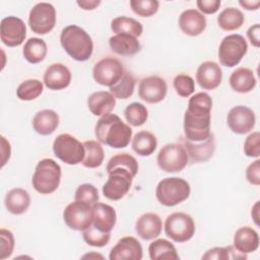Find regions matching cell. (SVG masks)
<instances>
[{"label":"cell","instance_id":"obj_42","mask_svg":"<svg viewBox=\"0 0 260 260\" xmlns=\"http://www.w3.org/2000/svg\"><path fill=\"white\" fill-rule=\"evenodd\" d=\"M130 7L135 14L142 17H149L157 12L159 2L156 0H131Z\"/></svg>","mask_w":260,"mask_h":260},{"label":"cell","instance_id":"obj_14","mask_svg":"<svg viewBox=\"0 0 260 260\" xmlns=\"http://www.w3.org/2000/svg\"><path fill=\"white\" fill-rule=\"evenodd\" d=\"M0 38L2 43L10 48L20 46L26 38V26L22 19L7 16L1 20Z\"/></svg>","mask_w":260,"mask_h":260},{"label":"cell","instance_id":"obj_7","mask_svg":"<svg viewBox=\"0 0 260 260\" xmlns=\"http://www.w3.org/2000/svg\"><path fill=\"white\" fill-rule=\"evenodd\" d=\"M248 51V44L245 38L238 34L224 37L218 47V59L221 65L234 67L238 65Z\"/></svg>","mask_w":260,"mask_h":260},{"label":"cell","instance_id":"obj_39","mask_svg":"<svg viewBox=\"0 0 260 260\" xmlns=\"http://www.w3.org/2000/svg\"><path fill=\"white\" fill-rule=\"evenodd\" d=\"M116 168H122L129 171L133 177L138 172V162L134 156L129 153H118L110 158L107 165V173Z\"/></svg>","mask_w":260,"mask_h":260},{"label":"cell","instance_id":"obj_53","mask_svg":"<svg viewBox=\"0 0 260 260\" xmlns=\"http://www.w3.org/2000/svg\"><path fill=\"white\" fill-rule=\"evenodd\" d=\"M259 203L260 202L257 201L251 210V216H252L254 222L256 223V225H259Z\"/></svg>","mask_w":260,"mask_h":260},{"label":"cell","instance_id":"obj_12","mask_svg":"<svg viewBox=\"0 0 260 260\" xmlns=\"http://www.w3.org/2000/svg\"><path fill=\"white\" fill-rule=\"evenodd\" d=\"M56 24L55 7L48 2L36 4L29 11L28 25L38 35H47Z\"/></svg>","mask_w":260,"mask_h":260},{"label":"cell","instance_id":"obj_51","mask_svg":"<svg viewBox=\"0 0 260 260\" xmlns=\"http://www.w3.org/2000/svg\"><path fill=\"white\" fill-rule=\"evenodd\" d=\"M76 3L83 10H93L101 4V1L100 0H89V1L81 0V1H77Z\"/></svg>","mask_w":260,"mask_h":260},{"label":"cell","instance_id":"obj_9","mask_svg":"<svg viewBox=\"0 0 260 260\" xmlns=\"http://www.w3.org/2000/svg\"><path fill=\"white\" fill-rule=\"evenodd\" d=\"M165 233L168 238L176 243H185L195 234V222L185 212H174L165 221Z\"/></svg>","mask_w":260,"mask_h":260},{"label":"cell","instance_id":"obj_41","mask_svg":"<svg viewBox=\"0 0 260 260\" xmlns=\"http://www.w3.org/2000/svg\"><path fill=\"white\" fill-rule=\"evenodd\" d=\"M82 239L89 246L102 248L109 243L111 239V233H103L91 224L82 231Z\"/></svg>","mask_w":260,"mask_h":260},{"label":"cell","instance_id":"obj_48","mask_svg":"<svg viewBox=\"0 0 260 260\" xmlns=\"http://www.w3.org/2000/svg\"><path fill=\"white\" fill-rule=\"evenodd\" d=\"M196 4L202 13L213 14L219 9L220 0H198Z\"/></svg>","mask_w":260,"mask_h":260},{"label":"cell","instance_id":"obj_33","mask_svg":"<svg viewBox=\"0 0 260 260\" xmlns=\"http://www.w3.org/2000/svg\"><path fill=\"white\" fill-rule=\"evenodd\" d=\"M48 48L44 40L40 38L28 39L23 47L22 54L24 59L31 64H38L42 62L47 56Z\"/></svg>","mask_w":260,"mask_h":260},{"label":"cell","instance_id":"obj_22","mask_svg":"<svg viewBox=\"0 0 260 260\" xmlns=\"http://www.w3.org/2000/svg\"><path fill=\"white\" fill-rule=\"evenodd\" d=\"M162 229V222L160 217L156 213L146 212L141 214L135 223V230L137 235L145 240H153L157 238Z\"/></svg>","mask_w":260,"mask_h":260},{"label":"cell","instance_id":"obj_19","mask_svg":"<svg viewBox=\"0 0 260 260\" xmlns=\"http://www.w3.org/2000/svg\"><path fill=\"white\" fill-rule=\"evenodd\" d=\"M71 72L62 63L51 64L44 73V84L51 90H61L66 88L71 82Z\"/></svg>","mask_w":260,"mask_h":260},{"label":"cell","instance_id":"obj_18","mask_svg":"<svg viewBox=\"0 0 260 260\" xmlns=\"http://www.w3.org/2000/svg\"><path fill=\"white\" fill-rule=\"evenodd\" d=\"M222 79L220 66L213 61L201 63L196 71V81L203 89L212 90L219 86Z\"/></svg>","mask_w":260,"mask_h":260},{"label":"cell","instance_id":"obj_50","mask_svg":"<svg viewBox=\"0 0 260 260\" xmlns=\"http://www.w3.org/2000/svg\"><path fill=\"white\" fill-rule=\"evenodd\" d=\"M1 149H2V164L1 167H4L7 160L10 158V153H11V147L10 143L5 139L4 136H1Z\"/></svg>","mask_w":260,"mask_h":260},{"label":"cell","instance_id":"obj_34","mask_svg":"<svg viewBox=\"0 0 260 260\" xmlns=\"http://www.w3.org/2000/svg\"><path fill=\"white\" fill-rule=\"evenodd\" d=\"M111 29L116 35L124 34L137 38L141 36L143 31V26L138 20L132 17L118 16L112 20Z\"/></svg>","mask_w":260,"mask_h":260},{"label":"cell","instance_id":"obj_4","mask_svg":"<svg viewBox=\"0 0 260 260\" xmlns=\"http://www.w3.org/2000/svg\"><path fill=\"white\" fill-rule=\"evenodd\" d=\"M61 167L52 158H43L36 166L31 184L41 194H51L57 190L61 181Z\"/></svg>","mask_w":260,"mask_h":260},{"label":"cell","instance_id":"obj_29","mask_svg":"<svg viewBox=\"0 0 260 260\" xmlns=\"http://www.w3.org/2000/svg\"><path fill=\"white\" fill-rule=\"evenodd\" d=\"M109 45L111 50L118 55L121 56H132L137 54L141 45L137 38L130 35H115L110 38Z\"/></svg>","mask_w":260,"mask_h":260},{"label":"cell","instance_id":"obj_20","mask_svg":"<svg viewBox=\"0 0 260 260\" xmlns=\"http://www.w3.org/2000/svg\"><path fill=\"white\" fill-rule=\"evenodd\" d=\"M179 27L187 36L197 37L206 28V18L197 9H186L179 16Z\"/></svg>","mask_w":260,"mask_h":260},{"label":"cell","instance_id":"obj_5","mask_svg":"<svg viewBox=\"0 0 260 260\" xmlns=\"http://www.w3.org/2000/svg\"><path fill=\"white\" fill-rule=\"evenodd\" d=\"M190 192L191 188L186 180L178 177H170L158 182L155 189V197L161 205L171 207L187 200Z\"/></svg>","mask_w":260,"mask_h":260},{"label":"cell","instance_id":"obj_31","mask_svg":"<svg viewBox=\"0 0 260 260\" xmlns=\"http://www.w3.org/2000/svg\"><path fill=\"white\" fill-rule=\"evenodd\" d=\"M148 254L151 260H178L180 257L176 247L166 239H157L148 246Z\"/></svg>","mask_w":260,"mask_h":260},{"label":"cell","instance_id":"obj_16","mask_svg":"<svg viewBox=\"0 0 260 260\" xmlns=\"http://www.w3.org/2000/svg\"><path fill=\"white\" fill-rule=\"evenodd\" d=\"M168 85L164 78L150 75L142 78L138 85L139 98L148 104L160 103L167 95Z\"/></svg>","mask_w":260,"mask_h":260},{"label":"cell","instance_id":"obj_27","mask_svg":"<svg viewBox=\"0 0 260 260\" xmlns=\"http://www.w3.org/2000/svg\"><path fill=\"white\" fill-rule=\"evenodd\" d=\"M229 82L234 91L239 93H247L255 88L257 80L251 69L240 67L232 72Z\"/></svg>","mask_w":260,"mask_h":260},{"label":"cell","instance_id":"obj_17","mask_svg":"<svg viewBox=\"0 0 260 260\" xmlns=\"http://www.w3.org/2000/svg\"><path fill=\"white\" fill-rule=\"evenodd\" d=\"M143 256L142 246L134 237H124L111 249L110 260H141Z\"/></svg>","mask_w":260,"mask_h":260},{"label":"cell","instance_id":"obj_45","mask_svg":"<svg viewBox=\"0 0 260 260\" xmlns=\"http://www.w3.org/2000/svg\"><path fill=\"white\" fill-rule=\"evenodd\" d=\"M0 259L4 260L11 256L14 249V237L13 234L6 230H0Z\"/></svg>","mask_w":260,"mask_h":260},{"label":"cell","instance_id":"obj_3","mask_svg":"<svg viewBox=\"0 0 260 260\" xmlns=\"http://www.w3.org/2000/svg\"><path fill=\"white\" fill-rule=\"evenodd\" d=\"M60 43L64 51L79 62L88 60L93 52V42L90 36L75 24L67 25L62 29Z\"/></svg>","mask_w":260,"mask_h":260},{"label":"cell","instance_id":"obj_15","mask_svg":"<svg viewBox=\"0 0 260 260\" xmlns=\"http://www.w3.org/2000/svg\"><path fill=\"white\" fill-rule=\"evenodd\" d=\"M226 123L234 133L243 135L252 131L256 124V116L249 107L236 106L229 111Z\"/></svg>","mask_w":260,"mask_h":260},{"label":"cell","instance_id":"obj_2","mask_svg":"<svg viewBox=\"0 0 260 260\" xmlns=\"http://www.w3.org/2000/svg\"><path fill=\"white\" fill-rule=\"evenodd\" d=\"M94 134L99 142L113 148L128 146L132 138L131 127L115 114L102 116L95 124Z\"/></svg>","mask_w":260,"mask_h":260},{"label":"cell","instance_id":"obj_47","mask_svg":"<svg viewBox=\"0 0 260 260\" xmlns=\"http://www.w3.org/2000/svg\"><path fill=\"white\" fill-rule=\"evenodd\" d=\"M247 181L255 186L260 185V159L257 158L255 161L250 164L246 169Z\"/></svg>","mask_w":260,"mask_h":260},{"label":"cell","instance_id":"obj_49","mask_svg":"<svg viewBox=\"0 0 260 260\" xmlns=\"http://www.w3.org/2000/svg\"><path fill=\"white\" fill-rule=\"evenodd\" d=\"M247 37L255 48H259L260 46V25L259 23H255L254 25L250 26L247 30Z\"/></svg>","mask_w":260,"mask_h":260},{"label":"cell","instance_id":"obj_52","mask_svg":"<svg viewBox=\"0 0 260 260\" xmlns=\"http://www.w3.org/2000/svg\"><path fill=\"white\" fill-rule=\"evenodd\" d=\"M239 4L246 10H257L260 6V0H240Z\"/></svg>","mask_w":260,"mask_h":260},{"label":"cell","instance_id":"obj_21","mask_svg":"<svg viewBox=\"0 0 260 260\" xmlns=\"http://www.w3.org/2000/svg\"><path fill=\"white\" fill-rule=\"evenodd\" d=\"M184 147L192 162H204L208 160L215 151L214 135L211 133L209 137L203 141H190L186 139Z\"/></svg>","mask_w":260,"mask_h":260},{"label":"cell","instance_id":"obj_11","mask_svg":"<svg viewBox=\"0 0 260 260\" xmlns=\"http://www.w3.org/2000/svg\"><path fill=\"white\" fill-rule=\"evenodd\" d=\"M109 178L103 186V194L112 201L122 199L130 190L132 185V174L122 168H116L108 172Z\"/></svg>","mask_w":260,"mask_h":260},{"label":"cell","instance_id":"obj_23","mask_svg":"<svg viewBox=\"0 0 260 260\" xmlns=\"http://www.w3.org/2000/svg\"><path fill=\"white\" fill-rule=\"evenodd\" d=\"M92 225L103 233H111L117 221V214L114 207L104 202H98L92 205Z\"/></svg>","mask_w":260,"mask_h":260},{"label":"cell","instance_id":"obj_8","mask_svg":"<svg viewBox=\"0 0 260 260\" xmlns=\"http://www.w3.org/2000/svg\"><path fill=\"white\" fill-rule=\"evenodd\" d=\"M189 157L184 145L180 143H168L164 145L156 157V162L160 170L166 173H178L183 171Z\"/></svg>","mask_w":260,"mask_h":260},{"label":"cell","instance_id":"obj_10","mask_svg":"<svg viewBox=\"0 0 260 260\" xmlns=\"http://www.w3.org/2000/svg\"><path fill=\"white\" fill-rule=\"evenodd\" d=\"M63 219L66 225L71 230L82 232L92 224V205L84 201L74 200L65 207L63 211Z\"/></svg>","mask_w":260,"mask_h":260},{"label":"cell","instance_id":"obj_37","mask_svg":"<svg viewBox=\"0 0 260 260\" xmlns=\"http://www.w3.org/2000/svg\"><path fill=\"white\" fill-rule=\"evenodd\" d=\"M43 89L44 85L39 79H26L17 86L16 96L21 101H32L42 94Z\"/></svg>","mask_w":260,"mask_h":260},{"label":"cell","instance_id":"obj_25","mask_svg":"<svg viewBox=\"0 0 260 260\" xmlns=\"http://www.w3.org/2000/svg\"><path fill=\"white\" fill-rule=\"evenodd\" d=\"M116 106V98L110 92L100 90L92 92L87 99V107L94 116H105L110 114Z\"/></svg>","mask_w":260,"mask_h":260},{"label":"cell","instance_id":"obj_35","mask_svg":"<svg viewBox=\"0 0 260 260\" xmlns=\"http://www.w3.org/2000/svg\"><path fill=\"white\" fill-rule=\"evenodd\" d=\"M85 149L82 165L88 169H95L102 166L105 158V151L101 142L95 140H86L83 142Z\"/></svg>","mask_w":260,"mask_h":260},{"label":"cell","instance_id":"obj_36","mask_svg":"<svg viewBox=\"0 0 260 260\" xmlns=\"http://www.w3.org/2000/svg\"><path fill=\"white\" fill-rule=\"evenodd\" d=\"M135 83L136 80L134 76L130 72L125 71L122 78L116 84L110 87V92L116 99L127 100L133 94Z\"/></svg>","mask_w":260,"mask_h":260},{"label":"cell","instance_id":"obj_24","mask_svg":"<svg viewBox=\"0 0 260 260\" xmlns=\"http://www.w3.org/2000/svg\"><path fill=\"white\" fill-rule=\"evenodd\" d=\"M234 248L242 254L255 252L259 247L258 233L251 226H242L234 235Z\"/></svg>","mask_w":260,"mask_h":260},{"label":"cell","instance_id":"obj_28","mask_svg":"<svg viewBox=\"0 0 260 260\" xmlns=\"http://www.w3.org/2000/svg\"><path fill=\"white\" fill-rule=\"evenodd\" d=\"M4 204L8 212L19 215L28 209L30 205V196L28 192L22 188H13L7 192Z\"/></svg>","mask_w":260,"mask_h":260},{"label":"cell","instance_id":"obj_6","mask_svg":"<svg viewBox=\"0 0 260 260\" xmlns=\"http://www.w3.org/2000/svg\"><path fill=\"white\" fill-rule=\"evenodd\" d=\"M53 151L57 158L70 166L82 162L85 154L83 143L68 133L59 134L55 138Z\"/></svg>","mask_w":260,"mask_h":260},{"label":"cell","instance_id":"obj_40","mask_svg":"<svg viewBox=\"0 0 260 260\" xmlns=\"http://www.w3.org/2000/svg\"><path fill=\"white\" fill-rule=\"evenodd\" d=\"M204 260H229V259H247L246 254L237 251L233 246L228 247H214L205 252L202 256Z\"/></svg>","mask_w":260,"mask_h":260},{"label":"cell","instance_id":"obj_32","mask_svg":"<svg viewBox=\"0 0 260 260\" xmlns=\"http://www.w3.org/2000/svg\"><path fill=\"white\" fill-rule=\"evenodd\" d=\"M245 22L243 12L235 7L224 8L217 16L218 26L225 31L239 29Z\"/></svg>","mask_w":260,"mask_h":260},{"label":"cell","instance_id":"obj_26","mask_svg":"<svg viewBox=\"0 0 260 260\" xmlns=\"http://www.w3.org/2000/svg\"><path fill=\"white\" fill-rule=\"evenodd\" d=\"M59 115L50 109H45L36 113L32 118V128L40 135H50L59 126Z\"/></svg>","mask_w":260,"mask_h":260},{"label":"cell","instance_id":"obj_46","mask_svg":"<svg viewBox=\"0 0 260 260\" xmlns=\"http://www.w3.org/2000/svg\"><path fill=\"white\" fill-rule=\"evenodd\" d=\"M244 153L249 157L260 156V134L258 131L252 132L244 142Z\"/></svg>","mask_w":260,"mask_h":260},{"label":"cell","instance_id":"obj_44","mask_svg":"<svg viewBox=\"0 0 260 260\" xmlns=\"http://www.w3.org/2000/svg\"><path fill=\"white\" fill-rule=\"evenodd\" d=\"M74 199L94 205L99 201V191L92 184H81L74 193Z\"/></svg>","mask_w":260,"mask_h":260},{"label":"cell","instance_id":"obj_13","mask_svg":"<svg viewBox=\"0 0 260 260\" xmlns=\"http://www.w3.org/2000/svg\"><path fill=\"white\" fill-rule=\"evenodd\" d=\"M125 69L119 59L105 57L94 64L92 76L99 84L111 87L122 78Z\"/></svg>","mask_w":260,"mask_h":260},{"label":"cell","instance_id":"obj_1","mask_svg":"<svg viewBox=\"0 0 260 260\" xmlns=\"http://www.w3.org/2000/svg\"><path fill=\"white\" fill-rule=\"evenodd\" d=\"M212 100L206 92H197L189 99L184 115V134L187 140L203 141L209 137Z\"/></svg>","mask_w":260,"mask_h":260},{"label":"cell","instance_id":"obj_38","mask_svg":"<svg viewBox=\"0 0 260 260\" xmlns=\"http://www.w3.org/2000/svg\"><path fill=\"white\" fill-rule=\"evenodd\" d=\"M124 117L129 125L139 127L146 122L148 118V112L143 104L134 102L126 107L124 110Z\"/></svg>","mask_w":260,"mask_h":260},{"label":"cell","instance_id":"obj_43","mask_svg":"<svg viewBox=\"0 0 260 260\" xmlns=\"http://www.w3.org/2000/svg\"><path fill=\"white\" fill-rule=\"evenodd\" d=\"M173 85L176 92L183 98L190 96L195 90L194 79L190 75L184 73L176 75L173 80Z\"/></svg>","mask_w":260,"mask_h":260},{"label":"cell","instance_id":"obj_30","mask_svg":"<svg viewBox=\"0 0 260 260\" xmlns=\"http://www.w3.org/2000/svg\"><path fill=\"white\" fill-rule=\"evenodd\" d=\"M132 149L141 156H149L157 146V140L153 133L143 130L137 132L131 141Z\"/></svg>","mask_w":260,"mask_h":260}]
</instances>
